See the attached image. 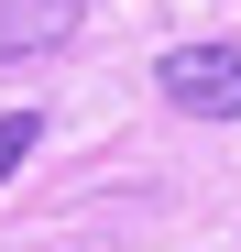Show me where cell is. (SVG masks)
I'll use <instances>...</instances> for the list:
<instances>
[{"label":"cell","mask_w":241,"mask_h":252,"mask_svg":"<svg viewBox=\"0 0 241 252\" xmlns=\"http://www.w3.org/2000/svg\"><path fill=\"white\" fill-rule=\"evenodd\" d=\"M153 88H165L186 121H241V44H176L153 66Z\"/></svg>","instance_id":"6da1fadb"},{"label":"cell","mask_w":241,"mask_h":252,"mask_svg":"<svg viewBox=\"0 0 241 252\" xmlns=\"http://www.w3.org/2000/svg\"><path fill=\"white\" fill-rule=\"evenodd\" d=\"M77 33V0H0V66L11 55H44Z\"/></svg>","instance_id":"7a4b0ae2"},{"label":"cell","mask_w":241,"mask_h":252,"mask_svg":"<svg viewBox=\"0 0 241 252\" xmlns=\"http://www.w3.org/2000/svg\"><path fill=\"white\" fill-rule=\"evenodd\" d=\"M44 143V110H0V187H11V164Z\"/></svg>","instance_id":"3957f363"}]
</instances>
